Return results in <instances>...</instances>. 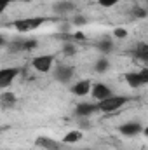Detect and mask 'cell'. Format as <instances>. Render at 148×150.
<instances>
[{
    "label": "cell",
    "instance_id": "19",
    "mask_svg": "<svg viewBox=\"0 0 148 150\" xmlns=\"http://www.w3.org/2000/svg\"><path fill=\"white\" fill-rule=\"evenodd\" d=\"M111 35L115 38H125L127 37V30H125V28H113Z\"/></svg>",
    "mask_w": 148,
    "mask_h": 150
},
{
    "label": "cell",
    "instance_id": "7",
    "mask_svg": "<svg viewBox=\"0 0 148 150\" xmlns=\"http://www.w3.org/2000/svg\"><path fill=\"white\" fill-rule=\"evenodd\" d=\"M99 112V105L98 103H78L77 107H75V113L78 115V117H91L92 113Z\"/></svg>",
    "mask_w": 148,
    "mask_h": 150
},
{
    "label": "cell",
    "instance_id": "28",
    "mask_svg": "<svg viewBox=\"0 0 148 150\" xmlns=\"http://www.w3.org/2000/svg\"><path fill=\"white\" fill-rule=\"evenodd\" d=\"M147 9H148V0H147Z\"/></svg>",
    "mask_w": 148,
    "mask_h": 150
},
{
    "label": "cell",
    "instance_id": "15",
    "mask_svg": "<svg viewBox=\"0 0 148 150\" xmlns=\"http://www.w3.org/2000/svg\"><path fill=\"white\" fill-rule=\"evenodd\" d=\"M96 47H98L99 52H103V54H110L111 51H113V42H111L110 38H103V40L98 42Z\"/></svg>",
    "mask_w": 148,
    "mask_h": 150
},
{
    "label": "cell",
    "instance_id": "3",
    "mask_svg": "<svg viewBox=\"0 0 148 150\" xmlns=\"http://www.w3.org/2000/svg\"><path fill=\"white\" fill-rule=\"evenodd\" d=\"M52 63H54V56H51V54L37 56V58H33V61H32L33 68H35L37 72H40V74H47V72H51Z\"/></svg>",
    "mask_w": 148,
    "mask_h": 150
},
{
    "label": "cell",
    "instance_id": "24",
    "mask_svg": "<svg viewBox=\"0 0 148 150\" xmlns=\"http://www.w3.org/2000/svg\"><path fill=\"white\" fill-rule=\"evenodd\" d=\"M73 25H78V26H80V25H85V18H82V16H77V18L73 19Z\"/></svg>",
    "mask_w": 148,
    "mask_h": 150
},
{
    "label": "cell",
    "instance_id": "8",
    "mask_svg": "<svg viewBox=\"0 0 148 150\" xmlns=\"http://www.w3.org/2000/svg\"><path fill=\"white\" fill-rule=\"evenodd\" d=\"M143 129H145V127H143L140 122H125V124H122V126L118 127L120 134H124V136H136V134L143 133Z\"/></svg>",
    "mask_w": 148,
    "mask_h": 150
},
{
    "label": "cell",
    "instance_id": "14",
    "mask_svg": "<svg viewBox=\"0 0 148 150\" xmlns=\"http://www.w3.org/2000/svg\"><path fill=\"white\" fill-rule=\"evenodd\" d=\"M84 138V134H82V131H70V133H66L65 136H63V143H77V142H80Z\"/></svg>",
    "mask_w": 148,
    "mask_h": 150
},
{
    "label": "cell",
    "instance_id": "20",
    "mask_svg": "<svg viewBox=\"0 0 148 150\" xmlns=\"http://www.w3.org/2000/svg\"><path fill=\"white\" fill-rule=\"evenodd\" d=\"M148 9H141V7H134L132 9V16L134 18H147Z\"/></svg>",
    "mask_w": 148,
    "mask_h": 150
},
{
    "label": "cell",
    "instance_id": "16",
    "mask_svg": "<svg viewBox=\"0 0 148 150\" xmlns=\"http://www.w3.org/2000/svg\"><path fill=\"white\" fill-rule=\"evenodd\" d=\"M134 58H138L141 61H148V44H140L134 49Z\"/></svg>",
    "mask_w": 148,
    "mask_h": 150
},
{
    "label": "cell",
    "instance_id": "12",
    "mask_svg": "<svg viewBox=\"0 0 148 150\" xmlns=\"http://www.w3.org/2000/svg\"><path fill=\"white\" fill-rule=\"evenodd\" d=\"M54 12H58V14H68V12H72L75 9V5L72 2H58V4H54Z\"/></svg>",
    "mask_w": 148,
    "mask_h": 150
},
{
    "label": "cell",
    "instance_id": "10",
    "mask_svg": "<svg viewBox=\"0 0 148 150\" xmlns=\"http://www.w3.org/2000/svg\"><path fill=\"white\" fill-rule=\"evenodd\" d=\"M35 145L44 150H61L59 142H56V140H52L49 136H38L37 140H35Z\"/></svg>",
    "mask_w": 148,
    "mask_h": 150
},
{
    "label": "cell",
    "instance_id": "1",
    "mask_svg": "<svg viewBox=\"0 0 148 150\" xmlns=\"http://www.w3.org/2000/svg\"><path fill=\"white\" fill-rule=\"evenodd\" d=\"M127 101H129V98H125V96H115V94H113L110 98L99 101L98 105H99V112L111 113V112H117L118 108H122Z\"/></svg>",
    "mask_w": 148,
    "mask_h": 150
},
{
    "label": "cell",
    "instance_id": "2",
    "mask_svg": "<svg viewBox=\"0 0 148 150\" xmlns=\"http://www.w3.org/2000/svg\"><path fill=\"white\" fill-rule=\"evenodd\" d=\"M45 23V18H28V19H18L14 21V28L21 33H26V32H32V30H37L40 25Z\"/></svg>",
    "mask_w": 148,
    "mask_h": 150
},
{
    "label": "cell",
    "instance_id": "21",
    "mask_svg": "<svg viewBox=\"0 0 148 150\" xmlns=\"http://www.w3.org/2000/svg\"><path fill=\"white\" fill-rule=\"evenodd\" d=\"M63 52H65V56H73L77 52V49H75L73 44H65L63 45Z\"/></svg>",
    "mask_w": 148,
    "mask_h": 150
},
{
    "label": "cell",
    "instance_id": "26",
    "mask_svg": "<svg viewBox=\"0 0 148 150\" xmlns=\"http://www.w3.org/2000/svg\"><path fill=\"white\" fill-rule=\"evenodd\" d=\"M72 38H77V40H85V35H84L82 32H77V33L72 35Z\"/></svg>",
    "mask_w": 148,
    "mask_h": 150
},
{
    "label": "cell",
    "instance_id": "6",
    "mask_svg": "<svg viewBox=\"0 0 148 150\" xmlns=\"http://www.w3.org/2000/svg\"><path fill=\"white\" fill-rule=\"evenodd\" d=\"M91 94H92L94 100H98V101H103V100H106V98L113 96L110 87H108L106 84H101V82L92 84V91H91Z\"/></svg>",
    "mask_w": 148,
    "mask_h": 150
},
{
    "label": "cell",
    "instance_id": "23",
    "mask_svg": "<svg viewBox=\"0 0 148 150\" xmlns=\"http://www.w3.org/2000/svg\"><path fill=\"white\" fill-rule=\"evenodd\" d=\"M140 75H141L143 82H145V84H148V68H141V70H140Z\"/></svg>",
    "mask_w": 148,
    "mask_h": 150
},
{
    "label": "cell",
    "instance_id": "5",
    "mask_svg": "<svg viewBox=\"0 0 148 150\" xmlns=\"http://www.w3.org/2000/svg\"><path fill=\"white\" fill-rule=\"evenodd\" d=\"M18 74H19L18 68H2L0 70V89L9 87L14 82V79L18 77Z\"/></svg>",
    "mask_w": 148,
    "mask_h": 150
},
{
    "label": "cell",
    "instance_id": "27",
    "mask_svg": "<svg viewBox=\"0 0 148 150\" xmlns=\"http://www.w3.org/2000/svg\"><path fill=\"white\" fill-rule=\"evenodd\" d=\"M143 133H145V136H147V138H148V126H147V127H145V129H143Z\"/></svg>",
    "mask_w": 148,
    "mask_h": 150
},
{
    "label": "cell",
    "instance_id": "25",
    "mask_svg": "<svg viewBox=\"0 0 148 150\" xmlns=\"http://www.w3.org/2000/svg\"><path fill=\"white\" fill-rule=\"evenodd\" d=\"M11 2H12V0H0V11L4 12V11L7 9V5L11 4Z\"/></svg>",
    "mask_w": 148,
    "mask_h": 150
},
{
    "label": "cell",
    "instance_id": "13",
    "mask_svg": "<svg viewBox=\"0 0 148 150\" xmlns=\"http://www.w3.org/2000/svg\"><path fill=\"white\" fill-rule=\"evenodd\" d=\"M0 101H2V105H4V108L14 107V103H16V94H14V93H9V91H4V93L0 94Z\"/></svg>",
    "mask_w": 148,
    "mask_h": 150
},
{
    "label": "cell",
    "instance_id": "17",
    "mask_svg": "<svg viewBox=\"0 0 148 150\" xmlns=\"http://www.w3.org/2000/svg\"><path fill=\"white\" fill-rule=\"evenodd\" d=\"M108 67H110L108 59H106V58H101V59H98V61H96L94 70H96L98 74H103V72H106V70H108Z\"/></svg>",
    "mask_w": 148,
    "mask_h": 150
},
{
    "label": "cell",
    "instance_id": "11",
    "mask_svg": "<svg viewBox=\"0 0 148 150\" xmlns=\"http://www.w3.org/2000/svg\"><path fill=\"white\" fill-rule=\"evenodd\" d=\"M125 82L131 87H134V89H138V87H141L145 84L143 79H141V75H140V72H129V74H125Z\"/></svg>",
    "mask_w": 148,
    "mask_h": 150
},
{
    "label": "cell",
    "instance_id": "22",
    "mask_svg": "<svg viewBox=\"0 0 148 150\" xmlns=\"http://www.w3.org/2000/svg\"><path fill=\"white\" fill-rule=\"evenodd\" d=\"M120 0H98V4L101 5V7H105V9H108V7H113V5H117Z\"/></svg>",
    "mask_w": 148,
    "mask_h": 150
},
{
    "label": "cell",
    "instance_id": "9",
    "mask_svg": "<svg viewBox=\"0 0 148 150\" xmlns=\"http://www.w3.org/2000/svg\"><path fill=\"white\" fill-rule=\"evenodd\" d=\"M70 91H72V94H75V96H85V94H89L92 91V84H91V80L84 79V80H78L77 84H73L70 87Z\"/></svg>",
    "mask_w": 148,
    "mask_h": 150
},
{
    "label": "cell",
    "instance_id": "4",
    "mask_svg": "<svg viewBox=\"0 0 148 150\" xmlns=\"http://www.w3.org/2000/svg\"><path fill=\"white\" fill-rule=\"evenodd\" d=\"M75 75V68L70 65H58L54 70V79L61 84H68Z\"/></svg>",
    "mask_w": 148,
    "mask_h": 150
},
{
    "label": "cell",
    "instance_id": "18",
    "mask_svg": "<svg viewBox=\"0 0 148 150\" xmlns=\"http://www.w3.org/2000/svg\"><path fill=\"white\" fill-rule=\"evenodd\" d=\"M37 45H38V42H37V40H33V38L23 40V51H33Z\"/></svg>",
    "mask_w": 148,
    "mask_h": 150
}]
</instances>
